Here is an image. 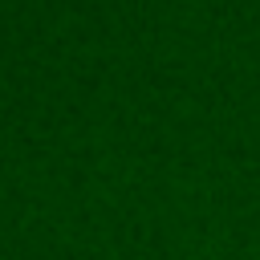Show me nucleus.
I'll use <instances>...</instances> for the list:
<instances>
[]
</instances>
